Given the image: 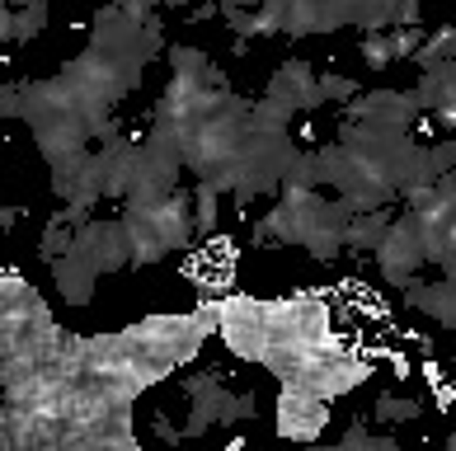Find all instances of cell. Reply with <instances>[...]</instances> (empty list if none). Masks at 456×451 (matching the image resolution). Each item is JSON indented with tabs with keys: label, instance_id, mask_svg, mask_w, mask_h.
<instances>
[{
	"label": "cell",
	"instance_id": "8",
	"mask_svg": "<svg viewBox=\"0 0 456 451\" xmlns=\"http://www.w3.org/2000/svg\"><path fill=\"white\" fill-rule=\"evenodd\" d=\"M334 24H358V28H391L395 24V0H330Z\"/></svg>",
	"mask_w": 456,
	"mask_h": 451
},
{
	"label": "cell",
	"instance_id": "20",
	"mask_svg": "<svg viewBox=\"0 0 456 451\" xmlns=\"http://www.w3.org/2000/svg\"><path fill=\"white\" fill-rule=\"evenodd\" d=\"M428 391H433V405H437V409H452V405H456V386H452L447 376L437 381V386H428Z\"/></svg>",
	"mask_w": 456,
	"mask_h": 451
},
{
	"label": "cell",
	"instance_id": "12",
	"mask_svg": "<svg viewBox=\"0 0 456 451\" xmlns=\"http://www.w3.org/2000/svg\"><path fill=\"white\" fill-rule=\"evenodd\" d=\"M358 52H362V61L371 66V71H386V66L395 61V52H391V38H386V28H371L367 38L358 43Z\"/></svg>",
	"mask_w": 456,
	"mask_h": 451
},
{
	"label": "cell",
	"instance_id": "11",
	"mask_svg": "<svg viewBox=\"0 0 456 451\" xmlns=\"http://www.w3.org/2000/svg\"><path fill=\"white\" fill-rule=\"evenodd\" d=\"M371 414H377L381 423H410V419L424 414V405H419V399H404V395H381Z\"/></svg>",
	"mask_w": 456,
	"mask_h": 451
},
{
	"label": "cell",
	"instance_id": "2",
	"mask_svg": "<svg viewBox=\"0 0 456 451\" xmlns=\"http://www.w3.org/2000/svg\"><path fill=\"white\" fill-rule=\"evenodd\" d=\"M330 423V399L315 395L306 386H292V381H282V395H278V432L292 442H311L320 438Z\"/></svg>",
	"mask_w": 456,
	"mask_h": 451
},
{
	"label": "cell",
	"instance_id": "18",
	"mask_svg": "<svg viewBox=\"0 0 456 451\" xmlns=\"http://www.w3.org/2000/svg\"><path fill=\"white\" fill-rule=\"evenodd\" d=\"M320 94H325V99H353V94H358V85H353V80L348 76H320Z\"/></svg>",
	"mask_w": 456,
	"mask_h": 451
},
{
	"label": "cell",
	"instance_id": "19",
	"mask_svg": "<svg viewBox=\"0 0 456 451\" xmlns=\"http://www.w3.org/2000/svg\"><path fill=\"white\" fill-rule=\"evenodd\" d=\"M428 156H433V165H437V174H456V141H452V137L437 141V146H428Z\"/></svg>",
	"mask_w": 456,
	"mask_h": 451
},
{
	"label": "cell",
	"instance_id": "4",
	"mask_svg": "<svg viewBox=\"0 0 456 451\" xmlns=\"http://www.w3.org/2000/svg\"><path fill=\"white\" fill-rule=\"evenodd\" d=\"M414 113H424L419 109V94H400V90H371L348 104V118L371 123V127H410Z\"/></svg>",
	"mask_w": 456,
	"mask_h": 451
},
{
	"label": "cell",
	"instance_id": "22",
	"mask_svg": "<svg viewBox=\"0 0 456 451\" xmlns=\"http://www.w3.org/2000/svg\"><path fill=\"white\" fill-rule=\"evenodd\" d=\"M433 113H437V127H443V132H456V104H443Z\"/></svg>",
	"mask_w": 456,
	"mask_h": 451
},
{
	"label": "cell",
	"instance_id": "17",
	"mask_svg": "<svg viewBox=\"0 0 456 451\" xmlns=\"http://www.w3.org/2000/svg\"><path fill=\"white\" fill-rule=\"evenodd\" d=\"M240 419H255V395H226L222 423H240Z\"/></svg>",
	"mask_w": 456,
	"mask_h": 451
},
{
	"label": "cell",
	"instance_id": "16",
	"mask_svg": "<svg viewBox=\"0 0 456 451\" xmlns=\"http://www.w3.org/2000/svg\"><path fill=\"white\" fill-rule=\"evenodd\" d=\"M348 447H371V451H395V438H367V428L358 423V428H348L344 438H339V451H348Z\"/></svg>",
	"mask_w": 456,
	"mask_h": 451
},
{
	"label": "cell",
	"instance_id": "5",
	"mask_svg": "<svg viewBox=\"0 0 456 451\" xmlns=\"http://www.w3.org/2000/svg\"><path fill=\"white\" fill-rule=\"evenodd\" d=\"M268 99H278V104H287L292 113L320 109L325 104V94H320V71H311L306 61H282L278 76L268 80Z\"/></svg>",
	"mask_w": 456,
	"mask_h": 451
},
{
	"label": "cell",
	"instance_id": "10",
	"mask_svg": "<svg viewBox=\"0 0 456 451\" xmlns=\"http://www.w3.org/2000/svg\"><path fill=\"white\" fill-rule=\"evenodd\" d=\"M386 230H391V216H386L381 207H371V212H353V221L344 230V245L348 249H377L386 240Z\"/></svg>",
	"mask_w": 456,
	"mask_h": 451
},
{
	"label": "cell",
	"instance_id": "21",
	"mask_svg": "<svg viewBox=\"0 0 456 451\" xmlns=\"http://www.w3.org/2000/svg\"><path fill=\"white\" fill-rule=\"evenodd\" d=\"M395 24H419V0H395Z\"/></svg>",
	"mask_w": 456,
	"mask_h": 451
},
{
	"label": "cell",
	"instance_id": "1",
	"mask_svg": "<svg viewBox=\"0 0 456 451\" xmlns=\"http://www.w3.org/2000/svg\"><path fill=\"white\" fill-rule=\"evenodd\" d=\"M127 245H132V263H156L170 249L189 245L193 236V203L183 193H165L156 203H127Z\"/></svg>",
	"mask_w": 456,
	"mask_h": 451
},
{
	"label": "cell",
	"instance_id": "9",
	"mask_svg": "<svg viewBox=\"0 0 456 451\" xmlns=\"http://www.w3.org/2000/svg\"><path fill=\"white\" fill-rule=\"evenodd\" d=\"M43 24H47V0H14V5H5V14H0V33H5L10 43H28Z\"/></svg>",
	"mask_w": 456,
	"mask_h": 451
},
{
	"label": "cell",
	"instance_id": "6",
	"mask_svg": "<svg viewBox=\"0 0 456 451\" xmlns=\"http://www.w3.org/2000/svg\"><path fill=\"white\" fill-rule=\"evenodd\" d=\"M104 273L94 263V254L90 249H80V245H71L66 254L53 263V278H57V292H61V301H71V306H86V301L94 296V278Z\"/></svg>",
	"mask_w": 456,
	"mask_h": 451
},
{
	"label": "cell",
	"instance_id": "7",
	"mask_svg": "<svg viewBox=\"0 0 456 451\" xmlns=\"http://www.w3.org/2000/svg\"><path fill=\"white\" fill-rule=\"evenodd\" d=\"M183 395H189V405H193V414H189V438H202L216 419H222V405H226V386H222V372H202V376H189L183 381Z\"/></svg>",
	"mask_w": 456,
	"mask_h": 451
},
{
	"label": "cell",
	"instance_id": "13",
	"mask_svg": "<svg viewBox=\"0 0 456 451\" xmlns=\"http://www.w3.org/2000/svg\"><path fill=\"white\" fill-rule=\"evenodd\" d=\"M419 66H433V61H456V28H437L433 38L419 47Z\"/></svg>",
	"mask_w": 456,
	"mask_h": 451
},
{
	"label": "cell",
	"instance_id": "14",
	"mask_svg": "<svg viewBox=\"0 0 456 451\" xmlns=\"http://www.w3.org/2000/svg\"><path fill=\"white\" fill-rule=\"evenodd\" d=\"M386 38H391V52H395V61H410V57H419V47H424L428 38L419 33L414 24H395V28H386Z\"/></svg>",
	"mask_w": 456,
	"mask_h": 451
},
{
	"label": "cell",
	"instance_id": "23",
	"mask_svg": "<svg viewBox=\"0 0 456 451\" xmlns=\"http://www.w3.org/2000/svg\"><path fill=\"white\" fill-rule=\"evenodd\" d=\"M170 5H193V0H170Z\"/></svg>",
	"mask_w": 456,
	"mask_h": 451
},
{
	"label": "cell",
	"instance_id": "3",
	"mask_svg": "<svg viewBox=\"0 0 456 451\" xmlns=\"http://www.w3.org/2000/svg\"><path fill=\"white\" fill-rule=\"evenodd\" d=\"M377 259H381V278H386V282H395V287H410L414 273H419V263H428L424 236H419V221H414V216L391 221L386 240L377 245Z\"/></svg>",
	"mask_w": 456,
	"mask_h": 451
},
{
	"label": "cell",
	"instance_id": "15",
	"mask_svg": "<svg viewBox=\"0 0 456 451\" xmlns=\"http://www.w3.org/2000/svg\"><path fill=\"white\" fill-rule=\"evenodd\" d=\"M193 207H198V230H212L216 226V183L202 179L193 189Z\"/></svg>",
	"mask_w": 456,
	"mask_h": 451
}]
</instances>
